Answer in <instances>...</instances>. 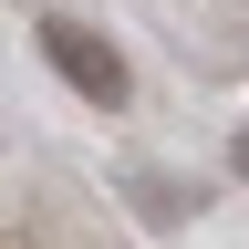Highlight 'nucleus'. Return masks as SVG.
Returning <instances> with one entry per match:
<instances>
[{
	"instance_id": "1",
	"label": "nucleus",
	"mask_w": 249,
	"mask_h": 249,
	"mask_svg": "<svg viewBox=\"0 0 249 249\" xmlns=\"http://www.w3.org/2000/svg\"><path fill=\"white\" fill-rule=\"evenodd\" d=\"M42 62L83 93V104H124V52L104 42V31H83V21H42Z\"/></svg>"
},
{
	"instance_id": "2",
	"label": "nucleus",
	"mask_w": 249,
	"mask_h": 249,
	"mask_svg": "<svg viewBox=\"0 0 249 249\" xmlns=\"http://www.w3.org/2000/svg\"><path fill=\"white\" fill-rule=\"evenodd\" d=\"M229 156H239V177H249V135H239V145H229Z\"/></svg>"
}]
</instances>
